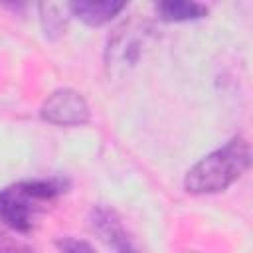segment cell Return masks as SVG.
Masks as SVG:
<instances>
[{
	"mask_svg": "<svg viewBox=\"0 0 253 253\" xmlns=\"http://www.w3.org/2000/svg\"><path fill=\"white\" fill-rule=\"evenodd\" d=\"M69 182L63 178H34L10 184L0 190V221L18 233H30L38 217L65 194Z\"/></svg>",
	"mask_w": 253,
	"mask_h": 253,
	"instance_id": "6da1fadb",
	"label": "cell"
},
{
	"mask_svg": "<svg viewBox=\"0 0 253 253\" xmlns=\"http://www.w3.org/2000/svg\"><path fill=\"white\" fill-rule=\"evenodd\" d=\"M251 164V148L243 136L229 138L223 146L198 160L184 176L190 194H219L239 180Z\"/></svg>",
	"mask_w": 253,
	"mask_h": 253,
	"instance_id": "7a4b0ae2",
	"label": "cell"
},
{
	"mask_svg": "<svg viewBox=\"0 0 253 253\" xmlns=\"http://www.w3.org/2000/svg\"><path fill=\"white\" fill-rule=\"evenodd\" d=\"M150 38V26L144 20L130 18L123 22L107 42L105 51V65L109 75H123L142 55V49Z\"/></svg>",
	"mask_w": 253,
	"mask_h": 253,
	"instance_id": "3957f363",
	"label": "cell"
},
{
	"mask_svg": "<svg viewBox=\"0 0 253 253\" xmlns=\"http://www.w3.org/2000/svg\"><path fill=\"white\" fill-rule=\"evenodd\" d=\"M40 117L57 126H79L91 119V109L85 97L69 87L55 89L40 107Z\"/></svg>",
	"mask_w": 253,
	"mask_h": 253,
	"instance_id": "277c9868",
	"label": "cell"
},
{
	"mask_svg": "<svg viewBox=\"0 0 253 253\" xmlns=\"http://www.w3.org/2000/svg\"><path fill=\"white\" fill-rule=\"evenodd\" d=\"M126 8L125 2H115V0H79V2H69V12L83 24L91 28L105 26L111 22L115 16H119Z\"/></svg>",
	"mask_w": 253,
	"mask_h": 253,
	"instance_id": "5b68a950",
	"label": "cell"
},
{
	"mask_svg": "<svg viewBox=\"0 0 253 253\" xmlns=\"http://www.w3.org/2000/svg\"><path fill=\"white\" fill-rule=\"evenodd\" d=\"M89 225L91 229L99 235V239H103L107 245H117L119 241L126 239V231L123 227L121 217L117 215L115 210L107 208V206H95L89 213Z\"/></svg>",
	"mask_w": 253,
	"mask_h": 253,
	"instance_id": "8992f818",
	"label": "cell"
},
{
	"mask_svg": "<svg viewBox=\"0 0 253 253\" xmlns=\"http://www.w3.org/2000/svg\"><path fill=\"white\" fill-rule=\"evenodd\" d=\"M154 10L162 22H190L200 20L208 14V8L204 4L192 0H164L154 4Z\"/></svg>",
	"mask_w": 253,
	"mask_h": 253,
	"instance_id": "52a82bcc",
	"label": "cell"
},
{
	"mask_svg": "<svg viewBox=\"0 0 253 253\" xmlns=\"http://www.w3.org/2000/svg\"><path fill=\"white\" fill-rule=\"evenodd\" d=\"M38 10H40V20H42V28H43L45 38H49V40L61 38L67 30V22L71 18L69 4L43 2L38 6Z\"/></svg>",
	"mask_w": 253,
	"mask_h": 253,
	"instance_id": "ba28073f",
	"label": "cell"
},
{
	"mask_svg": "<svg viewBox=\"0 0 253 253\" xmlns=\"http://www.w3.org/2000/svg\"><path fill=\"white\" fill-rule=\"evenodd\" d=\"M55 247L59 249V253H97L89 241L77 237H59L55 241Z\"/></svg>",
	"mask_w": 253,
	"mask_h": 253,
	"instance_id": "9c48e42d",
	"label": "cell"
},
{
	"mask_svg": "<svg viewBox=\"0 0 253 253\" xmlns=\"http://www.w3.org/2000/svg\"><path fill=\"white\" fill-rule=\"evenodd\" d=\"M0 253H32V251L14 237H10L8 233L0 231Z\"/></svg>",
	"mask_w": 253,
	"mask_h": 253,
	"instance_id": "30bf717a",
	"label": "cell"
},
{
	"mask_svg": "<svg viewBox=\"0 0 253 253\" xmlns=\"http://www.w3.org/2000/svg\"><path fill=\"white\" fill-rule=\"evenodd\" d=\"M115 249H117V253H138V251L132 247V243H130L128 237L123 239V241H119V243L115 245Z\"/></svg>",
	"mask_w": 253,
	"mask_h": 253,
	"instance_id": "8fae6325",
	"label": "cell"
},
{
	"mask_svg": "<svg viewBox=\"0 0 253 253\" xmlns=\"http://www.w3.org/2000/svg\"><path fill=\"white\" fill-rule=\"evenodd\" d=\"M186 253H198V251H186Z\"/></svg>",
	"mask_w": 253,
	"mask_h": 253,
	"instance_id": "7c38bea8",
	"label": "cell"
}]
</instances>
